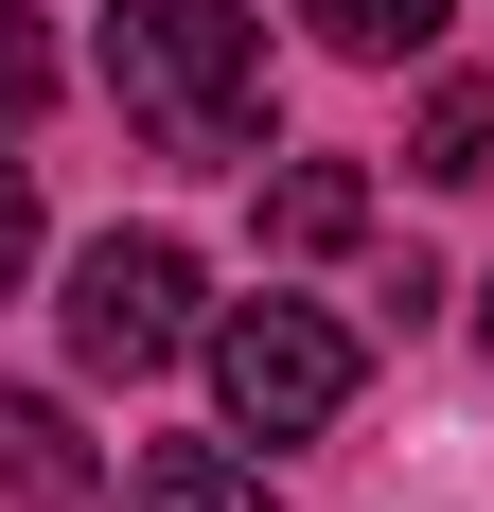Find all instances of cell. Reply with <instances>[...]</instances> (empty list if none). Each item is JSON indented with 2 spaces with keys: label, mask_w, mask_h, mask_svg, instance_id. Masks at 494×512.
<instances>
[{
  "label": "cell",
  "mask_w": 494,
  "mask_h": 512,
  "mask_svg": "<svg viewBox=\"0 0 494 512\" xmlns=\"http://www.w3.org/2000/svg\"><path fill=\"white\" fill-rule=\"evenodd\" d=\"M106 106L159 159H195V177L265 159V18H230V0H106Z\"/></svg>",
  "instance_id": "6da1fadb"
},
{
  "label": "cell",
  "mask_w": 494,
  "mask_h": 512,
  "mask_svg": "<svg viewBox=\"0 0 494 512\" xmlns=\"http://www.w3.org/2000/svg\"><path fill=\"white\" fill-rule=\"evenodd\" d=\"M212 389H230L247 442H318L353 407V318L336 301H230L212 318Z\"/></svg>",
  "instance_id": "7a4b0ae2"
},
{
  "label": "cell",
  "mask_w": 494,
  "mask_h": 512,
  "mask_svg": "<svg viewBox=\"0 0 494 512\" xmlns=\"http://www.w3.org/2000/svg\"><path fill=\"white\" fill-rule=\"evenodd\" d=\"M71 371H177L212 336L195 318V248H177V230H106V248H71Z\"/></svg>",
  "instance_id": "3957f363"
},
{
  "label": "cell",
  "mask_w": 494,
  "mask_h": 512,
  "mask_svg": "<svg viewBox=\"0 0 494 512\" xmlns=\"http://www.w3.org/2000/svg\"><path fill=\"white\" fill-rule=\"evenodd\" d=\"M0 495H18V512H106V460L71 442L53 389H0Z\"/></svg>",
  "instance_id": "277c9868"
},
{
  "label": "cell",
  "mask_w": 494,
  "mask_h": 512,
  "mask_svg": "<svg viewBox=\"0 0 494 512\" xmlns=\"http://www.w3.org/2000/svg\"><path fill=\"white\" fill-rule=\"evenodd\" d=\"M353 230H371V177H353V159H283V177H265V248L283 265H336Z\"/></svg>",
  "instance_id": "5b68a950"
},
{
  "label": "cell",
  "mask_w": 494,
  "mask_h": 512,
  "mask_svg": "<svg viewBox=\"0 0 494 512\" xmlns=\"http://www.w3.org/2000/svg\"><path fill=\"white\" fill-rule=\"evenodd\" d=\"M124 495H142V512H283L230 442H142V460H124Z\"/></svg>",
  "instance_id": "8992f818"
},
{
  "label": "cell",
  "mask_w": 494,
  "mask_h": 512,
  "mask_svg": "<svg viewBox=\"0 0 494 512\" xmlns=\"http://www.w3.org/2000/svg\"><path fill=\"white\" fill-rule=\"evenodd\" d=\"M424 177H442V195H494V71H459V89H424Z\"/></svg>",
  "instance_id": "52a82bcc"
},
{
  "label": "cell",
  "mask_w": 494,
  "mask_h": 512,
  "mask_svg": "<svg viewBox=\"0 0 494 512\" xmlns=\"http://www.w3.org/2000/svg\"><path fill=\"white\" fill-rule=\"evenodd\" d=\"M318 18V53H353V71H406V53H442V0H300Z\"/></svg>",
  "instance_id": "ba28073f"
},
{
  "label": "cell",
  "mask_w": 494,
  "mask_h": 512,
  "mask_svg": "<svg viewBox=\"0 0 494 512\" xmlns=\"http://www.w3.org/2000/svg\"><path fill=\"white\" fill-rule=\"evenodd\" d=\"M36 106H53V36L0 0V124H36Z\"/></svg>",
  "instance_id": "9c48e42d"
},
{
  "label": "cell",
  "mask_w": 494,
  "mask_h": 512,
  "mask_svg": "<svg viewBox=\"0 0 494 512\" xmlns=\"http://www.w3.org/2000/svg\"><path fill=\"white\" fill-rule=\"evenodd\" d=\"M36 265V159H18V124H0V283Z\"/></svg>",
  "instance_id": "30bf717a"
}]
</instances>
